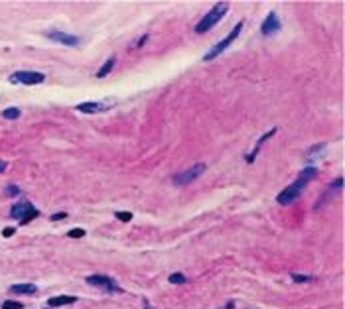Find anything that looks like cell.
I'll return each instance as SVG.
<instances>
[{"label": "cell", "instance_id": "11", "mask_svg": "<svg viewBox=\"0 0 345 309\" xmlns=\"http://www.w3.org/2000/svg\"><path fill=\"white\" fill-rule=\"evenodd\" d=\"M75 302H77V298H73V296H59V298H52L48 302V306L50 308H61V306H69V304H75Z\"/></svg>", "mask_w": 345, "mask_h": 309}, {"label": "cell", "instance_id": "3", "mask_svg": "<svg viewBox=\"0 0 345 309\" xmlns=\"http://www.w3.org/2000/svg\"><path fill=\"white\" fill-rule=\"evenodd\" d=\"M243 26H245V22H239V24H237V26H235V28L231 30V32H229V36H227V38H225L223 42H219L217 46H213V50H209V52L205 53V57H203V61H211V59H215V57H219V55H221V53L225 52V50H227V48H229V46H231V44H233V42H235V40L239 38V34L243 32Z\"/></svg>", "mask_w": 345, "mask_h": 309}, {"label": "cell", "instance_id": "16", "mask_svg": "<svg viewBox=\"0 0 345 309\" xmlns=\"http://www.w3.org/2000/svg\"><path fill=\"white\" fill-rule=\"evenodd\" d=\"M115 215H116V219L122 221V223H126V221L132 219V213H126V211H118V213H115Z\"/></svg>", "mask_w": 345, "mask_h": 309}, {"label": "cell", "instance_id": "7", "mask_svg": "<svg viewBox=\"0 0 345 309\" xmlns=\"http://www.w3.org/2000/svg\"><path fill=\"white\" fill-rule=\"evenodd\" d=\"M87 284L97 286V288H103V290L109 292V294H113V292H120V288L116 286L109 276H89V278H87Z\"/></svg>", "mask_w": 345, "mask_h": 309}, {"label": "cell", "instance_id": "13", "mask_svg": "<svg viewBox=\"0 0 345 309\" xmlns=\"http://www.w3.org/2000/svg\"><path fill=\"white\" fill-rule=\"evenodd\" d=\"M115 63H116V59L115 57H111V59H107V63L99 69V73H97V77H105V75H109L111 73V69L115 67Z\"/></svg>", "mask_w": 345, "mask_h": 309}, {"label": "cell", "instance_id": "4", "mask_svg": "<svg viewBox=\"0 0 345 309\" xmlns=\"http://www.w3.org/2000/svg\"><path fill=\"white\" fill-rule=\"evenodd\" d=\"M44 73L38 71H16L10 75V83H18V85H38L44 83Z\"/></svg>", "mask_w": 345, "mask_h": 309}, {"label": "cell", "instance_id": "9", "mask_svg": "<svg viewBox=\"0 0 345 309\" xmlns=\"http://www.w3.org/2000/svg\"><path fill=\"white\" fill-rule=\"evenodd\" d=\"M48 38L54 42H59V44H65V46H77L79 44V38L69 36V34H61V32H48Z\"/></svg>", "mask_w": 345, "mask_h": 309}, {"label": "cell", "instance_id": "5", "mask_svg": "<svg viewBox=\"0 0 345 309\" xmlns=\"http://www.w3.org/2000/svg\"><path fill=\"white\" fill-rule=\"evenodd\" d=\"M10 215H12L14 219H18L22 225H26V223H30L32 219L38 217V209H34L28 201H20L18 205L12 207V213H10Z\"/></svg>", "mask_w": 345, "mask_h": 309}, {"label": "cell", "instance_id": "14", "mask_svg": "<svg viewBox=\"0 0 345 309\" xmlns=\"http://www.w3.org/2000/svg\"><path fill=\"white\" fill-rule=\"evenodd\" d=\"M18 116H20V108H6L2 112V118H8V120H14Z\"/></svg>", "mask_w": 345, "mask_h": 309}, {"label": "cell", "instance_id": "2", "mask_svg": "<svg viewBox=\"0 0 345 309\" xmlns=\"http://www.w3.org/2000/svg\"><path fill=\"white\" fill-rule=\"evenodd\" d=\"M227 10H229V4L227 2H219V4H215L201 20H199V24L195 26V34H205V32H209L215 24H219L221 22V18L227 14Z\"/></svg>", "mask_w": 345, "mask_h": 309}, {"label": "cell", "instance_id": "6", "mask_svg": "<svg viewBox=\"0 0 345 309\" xmlns=\"http://www.w3.org/2000/svg\"><path fill=\"white\" fill-rule=\"evenodd\" d=\"M203 171H205V163H195V165H191L189 169H185L183 173L175 175L173 181L179 183V185H185V183H189V181H195Z\"/></svg>", "mask_w": 345, "mask_h": 309}, {"label": "cell", "instance_id": "18", "mask_svg": "<svg viewBox=\"0 0 345 309\" xmlns=\"http://www.w3.org/2000/svg\"><path fill=\"white\" fill-rule=\"evenodd\" d=\"M170 282H172V284H183L185 278H183V274H172V276H170Z\"/></svg>", "mask_w": 345, "mask_h": 309}, {"label": "cell", "instance_id": "10", "mask_svg": "<svg viewBox=\"0 0 345 309\" xmlns=\"http://www.w3.org/2000/svg\"><path fill=\"white\" fill-rule=\"evenodd\" d=\"M79 112H85V114H95V112H103V110H107V104L103 103H81L75 106Z\"/></svg>", "mask_w": 345, "mask_h": 309}, {"label": "cell", "instance_id": "20", "mask_svg": "<svg viewBox=\"0 0 345 309\" xmlns=\"http://www.w3.org/2000/svg\"><path fill=\"white\" fill-rule=\"evenodd\" d=\"M67 217V213H56L54 217H52V221H59V219H65Z\"/></svg>", "mask_w": 345, "mask_h": 309}, {"label": "cell", "instance_id": "21", "mask_svg": "<svg viewBox=\"0 0 345 309\" xmlns=\"http://www.w3.org/2000/svg\"><path fill=\"white\" fill-rule=\"evenodd\" d=\"M6 165H8V163H6V161H0V173H2V171H4V169H6Z\"/></svg>", "mask_w": 345, "mask_h": 309}, {"label": "cell", "instance_id": "8", "mask_svg": "<svg viewBox=\"0 0 345 309\" xmlns=\"http://www.w3.org/2000/svg\"><path fill=\"white\" fill-rule=\"evenodd\" d=\"M278 30H280V20H278V16H276L274 12H270V14L264 18V22H262L260 32H262L264 36H272V34H276Z\"/></svg>", "mask_w": 345, "mask_h": 309}, {"label": "cell", "instance_id": "12", "mask_svg": "<svg viewBox=\"0 0 345 309\" xmlns=\"http://www.w3.org/2000/svg\"><path fill=\"white\" fill-rule=\"evenodd\" d=\"M10 292H12V294H24V296H30V294H36L38 290H36V286H32V284H16V286L10 288Z\"/></svg>", "mask_w": 345, "mask_h": 309}, {"label": "cell", "instance_id": "1", "mask_svg": "<svg viewBox=\"0 0 345 309\" xmlns=\"http://www.w3.org/2000/svg\"><path fill=\"white\" fill-rule=\"evenodd\" d=\"M318 175V167H314V165H308L302 173H300V177L292 183V185H288L284 191H280L278 193V197H276V201L280 203V205H290V203H294L298 197H300V193L304 191V187L310 183V179H314Z\"/></svg>", "mask_w": 345, "mask_h": 309}, {"label": "cell", "instance_id": "17", "mask_svg": "<svg viewBox=\"0 0 345 309\" xmlns=\"http://www.w3.org/2000/svg\"><path fill=\"white\" fill-rule=\"evenodd\" d=\"M24 306L22 304H18V302H4L2 304V309H22Z\"/></svg>", "mask_w": 345, "mask_h": 309}, {"label": "cell", "instance_id": "15", "mask_svg": "<svg viewBox=\"0 0 345 309\" xmlns=\"http://www.w3.org/2000/svg\"><path fill=\"white\" fill-rule=\"evenodd\" d=\"M67 236L69 238H81V236H85V231L83 229H73V231L67 232Z\"/></svg>", "mask_w": 345, "mask_h": 309}, {"label": "cell", "instance_id": "19", "mask_svg": "<svg viewBox=\"0 0 345 309\" xmlns=\"http://www.w3.org/2000/svg\"><path fill=\"white\" fill-rule=\"evenodd\" d=\"M2 234H4V236H12V234H14V229H12V227H8V229H4V231H2Z\"/></svg>", "mask_w": 345, "mask_h": 309}]
</instances>
